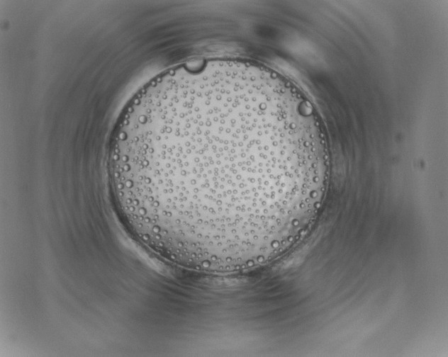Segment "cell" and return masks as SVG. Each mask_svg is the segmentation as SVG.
<instances>
[{"label": "cell", "mask_w": 448, "mask_h": 357, "mask_svg": "<svg viewBox=\"0 0 448 357\" xmlns=\"http://www.w3.org/2000/svg\"><path fill=\"white\" fill-rule=\"evenodd\" d=\"M327 174L310 103L276 73L238 61L152 79L128 105L112 152L114 191L138 236L208 271L285 251L319 208Z\"/></svg>", "instance_id": "6da1fadb"}]
</instances>
